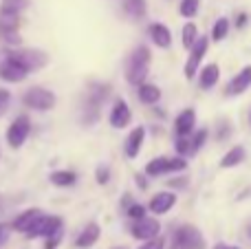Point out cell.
<instances>
[{
    "mask_svg": "<svg viewBox=\"0 0 251 249\" xmlns=\"http://www.w3.org/2000/svg\"><path fill=\"white\" fill-rule=\"evenodd\" d=\"M205 141H207V130L203 128V130H199L194 137H192V154L199 152V150L205 146Z\"/></svg>",
    "mask_w": 251,
    "mask_h": 249,
    "instance_id": "f546056e",
    "label": "cell"
},
{
    "mask_svg": "<svg viewBox=\"0 0 251 249\" xmlns=\"http://www.w3.org/2000/svg\"><path fill=\"white\" fill-rule=\"evenodd\" d=\"M31 0H2L0 2V16H9V18H18L26 7H29Z\"/></svg>",
    "mask_w": 251,
    "mask_h": 249,
    "instance_id": "603a6c76",
    "label": "cell"
},
{
    "mask_svg": "<svg viewBox=\"0 0 251 249\" xmlns=\"http://www.w3.org/2000/svg\"><path fill=\"white\" fill-rule=\"evenodd\" d=\"M163 247H165V241L161 236H156V238H152V241H143V245L139 249H163Z\"/></svg>",
    "mask_w": 251,
    "mask_h": 249,
    "instance_id": "836d02e7",
    "label": "cell"
},
{
    "mask_svg": "<svg viewBox=\"0 0 251 249\" xmlns=\"http://www.w3.org/2000/svg\"><path fill=\"white\" fill-rule=\"evenodd\" d=\"M159 232H161V223L156 219H150V216L134 221L132 227H130V234L137 241H152V238L159 236Z\"/></svg>",
    "mask_w": 251,
    "mask_h": 249,
    "instance_id": "8fae6325",
    "label": "cell"
},
{
    "mask_svg": "<svg viewBox=\"0 0 251 249\" xmlns=\"http://www.w3.org/2000/svg\"><path fill=\"white\" fill-rule=\"evenodd\" d=\"M100 225L97 223H88L86 227L79 232V236L75 238V247L77 249H88V247H93L97 241H100Z\"/></svg>",
    "mask_w": 251,
    "mask_h": 249,
    "instance_id": "ffe728a7",
    "label": "cell"
},
{
    "mask_svg": "<svg viewBox=\"0 0 251 249\" xmlns=\"http://www.w3.org/2000/svg\"><path fill=\"white\" fill-rule=\"evenodd\" d=\"M172 249H176V247H172Z\"/></svg>",
    "mask_w": 251,
    "mask_h": 249,
    "instance_id": "7bdbcfd3",
    "label": "cell"
},
{
    "mask_svg": "<svg viewBox=\"0 0 251 249\" xmlns=\"http://www.w3.org/2000/svg\"><path fill=\"white\" fill-rule=\"evenodd\" d=\"M176 152L181 154V157L192 154V139H190V137H178V139H176Z\"/></svg>",
    "mask_w": 251,
    "mask_h": 249,
    "instance_id": "f1b7e54d",
    "label": "cell"
},
{
    "mask_svg": "<svg viewBox=\"0 0 251 249\" xmlns=\"http://www.w3.org/2000/svg\"><path fill=\"white\" fill-rule=\"evenodd\" d=\"M7 55L25 64L29 71H40L49 64V55L44 51H38V49H11V51H7Z\"/></svg>",
    "mask_w": 251,
    "mask_h": 249,
    "instance_id": "5b68a950",
    "label": "cell"
},
{
    "mask_svg": "<svg viewBox=\"0 0 251 249\" xmlns=\"http://www.w3.org/2000/svg\"><path fill=\"white\" fill-rule=\"evenodd\" d=\"M113 249H128V247H113Z\"/></svg>",
    "mask_w": 251,
    "mask_h": 249,
    "instance_id": "ab89813d",
    "label": "cell"
},
{
    "mask_svg": "<svg viewBox=\"0 0 251 249\" xmlns=\"http://www.w3.org/2000/svg\"><path fill=\"white\" fill-rule=\"evenodd\" d=\"M251 86V66H245L240 73H236L231 77V82L227 84V97H236L243 95L245 91H249Z\"/></svg>",
    "mask_w": 251,
    "mask_h": 249,
    "instance_id": "9a60e30c",
    "label": "cell"
},
{
    "mask_svg": "<svg viewBox=\"0 0 251 249\" xmlns=\"http://www.w3.org/2000/svg\"><path fill=\"white\" fill-rule=\"evenodd\" d=\"M9 234H11V227H9V225H4V223H0V247L9 241Z\"/></svg>",
    "mask_w": 251,
    "mask_h": 249,
    "instance_id": "d590c367",
    "label": "cell"
},
{
    "mask_svg": "<svg viewBox=\"0 0 251 249\" xmlns=\"http://www.w3.org/2000/svg\"><path fill=\"white\" fill-rule=\"evenodd\" d=\"M148 35H150V40L159 49L172 47V31H170L165 25H161V22H152V25L148 26Z\"/></svg>",
    "mask_w": 251,
    "mask_h": 249,
    "instance_id": "2e32d148",
    "label": "cell"
},
{
    "mask_svg": "<svg viewBox=\"0 0 251 249\" xmlns=\"http://www.w3.org/2000/svg\"><path fill=\"white\" fill-rule=\"evenodd\" d=\"M249 236H251V229H249Z\"/></svg>",
    "mask_w": 251,
    "mask_h": 249,
    "instance_id": "60d3db41",
    "label": "cell"
},
{
    "mask_svg": "<svg viewBox=\"0 0 251 249\" xmlns=\"http://www.w3.org/2000/svg\"><path fill=\"white\" fill-rule=\"evenodd\" d=\"M9 101H11V95H9V91H7V88H0V117L7 113Z\"/></svg>",
    "mask_w": 251,
    "mask_h": 249,
    "instance_id": "1f68e13d",
    "label": "cell"
},
{
    "mask_svg": "<svg viewBox=\"0 0 251 249\" xmlns=\"http://www.w3.org/2000/svg\"><path fill=\"white\" fill-rule=\"evenodd\" d=\"M40 216H44V212H42V210H38V207H31V210H25L22 214H18V216H16V221H13L11 227L16 229V232L26 234V232H29V229L35 225V221H38Z\"/></svg>",
    "mask_w": 251,
    "mask_h": 249,
    "instance_id": "e0dca14e",
    "label": "cell"
},
{
    "mask_svg": "<svg viewBox=\"0 0 251 249\" xmlns=\"http://www.w3.org/2000/svg\"><path fill=\"white\" fill-rule=\"evenodd\" d=\"M218 79H221V66L218 64H205L203 69L199 71V86L203 88V91H209V88H214L218 84Z\"/></svg>",
    "mask_w": 251,
    "mask_h": 249,
    "instance_id": "ac0fdd59",
    "label": "cell"
},
{
    "mask_svg": "<svg viewBox=\"0 0 251 249\" xmlns=\"http://www.w3.org/2000/svg\"><path fill=\"white\" fill-rule=\"evenodd\" d=\"M247 25V13H240L238 20H236V26H245Z\"/></svg>",
    "mask_w": 251,
    "mask_h": 249,
    "instance_id": "8d00e7d4",
    "label": "cell"
},
{
    "mask_svg": "<svg viewBox=\"0 0 251 249\" xmlns=\"http://www.w3.org/2000/svg\"><path fill=\"white\" fill-rule=\"evenodd\" d=\"M110 126L113 128H126L130 126V122H132V113H130V106L126 104L124 100H115L113 108H110V117H108Z\"/></svg>",
    "mask_w": 251,
    "mask_h": 249,
    "instance_id": "7c38bea8",
    "label": "cell"
},
{
    "mask_svg": "<svg viewBox=\"0 0 251 249\" xmlns=\"http://www.w3.org/2000/svg\"><path fill=\"white\" fill-rule=\"evenodd\" d=\"M201 9V0H181L178 4V11H181L183 18H194Z\"/></svg>",
    "mask_w": 251,
    "mask_h": 249,
    "instance_id": "83f0119b",
    "label": "cell"
},
{
    "mask_svg": "<svg viewBox=\"0 0 251 249\" xmlns=\"http://www.w3.org/2000/svg\"><path fill=\"white\" fill-rule=\"evenodd\" d=\"M174 205H176V194L174 192H159V194H154V197L150 199L148 210H150L152 214L161 216V214H168Z\"/></svg>",
    "mask_w": 251,
    "mask_h": 249,
    "instance_id": "5bb4252c",
    "label": "cell"
},
{
    "mask_svg": "<svg viewBox=\"0 0 251 249\" xmlns=\"http://www.w3.org/2000/svg\"><path fill=\"white\" fill-rule=\"evenodd\" d=\"M199 38H201V35H199V29H196L194 22H187V25H183V29H181V42H183V47H185L187 51L194 47Z\"/></svg>",
    "mask_w": 251,
    "mask_h": 249,
    "instance_id": "484cf974",
    "label": "cell"
},
{
    "mask_svg": "<svg viewBox=\"0 0 251 249\" xmlns=\"http://www.w3.org/2000/svg\"><path fill=\"white\" fill-rule=\"evenodd\" d=\"M146 0H124V13L128 18H132V20H141V18H146Z\"/></svg>",
    "mask_w": 251,
    "mask_h": 249,
    "instance_id": "d4e9b609",
    "label": "cell"
},
{
    "mask_svg": "<svg viewBox=\"0 0 251 249\" xmlns=\"http://www.w3.org/2000/svg\"><path fill=\"white\" fill-rule=\"evenodd\" d=\"M137 95H139V101L141 104H148V106H152V104H156V101L161 100V88L156 86V84H139V91H137Z\"/></svg>",
    "mask_w": 251,
    "mask_h": 249,
    "instance_id": "7402d4cb",
    "label": "cell"
},
{
    "mask_svg": "<svg viewBox=\"0 0 251 249\" xmlns=\"http://www.w3.org/2000/svg\"><path fill=\"white\" fill-rule=\"evenodd\" d=\"M29 132H31L29 117H26V115H20V117L13 119L11 126L7 128V144L11 146V148H22V144L26 141Z\"/></svg>",
    "mask_w": 251,
    "mask_h": 249,
    "instance_id": "9c48e42d",
    "label": "cell"
},
{
    "mask_svg": "<svg viewBox=\"0 0 251 249\" xmlns=\"http://www.w3.org/2000/svg\"><path fill=\"white\" fill-rule=\"evenodd\" d=\"M126 214H128L132 221H139V219H143V216H146V207H143L141 203H132V205L128 207V212H126Z\"/></svg>",
    "mask_w": 251,
    "mask_h": 249,
    "instance_id": "4dcf8cb0",
    "label": "cell"
},
{
    "mask_svg": "<svg viewBox=\"0 0 251 249\" xmlns=\"http://www.w3.org/2000/svg\"><path fill=\"white\" fill-rule=\"evenodd\" d=\"M150 49L148 47H137L132 51V55L128 57V64H126V79H128L130 84H134V86H139V84L146 82L148 73H150Z\"/></svg>",
    "mask_w": 251,
    "mask_h": 249,
    "instance_id": "6da1fadb",
    "label": "cell"
},
{
    "mask_svg": "<svg viewBox=\"0 0 251 249\" xmlns=\"http://www.w3.org/2000/svg\"><path fill=\"white\" fill-rule=\"evenodd\" d=\"M174 247L176 249H205V238L194 225H181L174 232Z\"/></svg>",
    "mask_w": 251,
    "mask_h": 249,
    "instance_id": "8992f818",
    "label": "cell"
},
{
    "mask_svg": "<svg viewBox=\"0 0 251 249\" xmlns=\"http://www.w3.org/2000/svg\"><path fill=\"white\" fill-rule=\"evenodd\" d=\"M245 159H247V150H245L243 146H234V148L227 150V154L221 159V168L223 170H229V168L240 166Z\"/></svg>",
    "mask_w": 251,
    "mask_h": 249,
    "instance_id": "44dd1931",
    "label": "cell"
},
{
    "mask_svg": "<svg viewBox=\"0 0 251 249\" xmlns=\"http://www.w3.org/2000/svg\"><path fill=\"white\" fill-rule=\"evenodd\" d=\"M0 205H2V201H0Z\"/></svg>",
    "mask_w": 251,
    "mask_h": 249,
    "instance_id": "b9f144b4",
    "label": "cell"
},
{
    "mask_svg": "<svg viewBox=\"0 0 251 249\" xmlns=\"http://www.w3.org/2000/svg\"><path fill=\"white\" fill-rule=\"evenodd\" d=\"M196 126V110L194 108H185L178 113V117L174 119V132L176 137H190L194 132Z\"/></svg>",
    "mask_w": 251,
    "mask_h": 249,
    "instance_id": "4fadbf2b",
    "label": "cell"
},
{
    "mask_svg": "<svg viewBox=\"0 0 251 249\" xmlns=\"http://www.w3.org/2000/svg\"><path fill=\"white\" fill-rule=\"evenodd\" d=\"M214 249H240V247H236V245H227V243H218Z\"/></svg>",
    "mask_w": 251,
    "mask_h": 249,
    "instance_id": "f35d334b",
    "label": "cell"
},
{
    "mask_svg": "<svg viewBox=\"0 0 251 249\" xmlns=\"http://www.w3.org/2000/svg\"><path fill=\"white\" fill-rule=\"evenodd\" d=\"M51 183L57 185V188H71V185L77 183V174L73 170H55L51 172Z\"/></svg>",
    "mask_w": 251,
    "mask_h": 249,
    "instance_id": "cb8c5ba5",
    "label": "cell"
},
{
    "mask_svg": "<svg viewBox=\"0 0 251 249\" xmlns=\"http://www.w3.org/2000/svg\"><path fill=\"white\" fill-rule=\"evenodd\" d=\"M227 33H229V20L227 18H218L212 26V40L214 42H223L227 38Z\"/></svg>",
    "mask_w": 251,
    "mask_h": 249,
    "instance_id": "4316f807",
    "label": "cell"
},
{
    "mask_svg": "<svg viewBox=\"0 0 251 249\" xmlns=\"http://www.w3.org/2000/svg\"><path fill=\"white\" fill-rule=\"evenodd\" d=\"M62 232V219L60 216H40L35 225L26 232V238H49L53 234Z\"/></svg>",
    "mask_w": 251,
    "mask_h": 249,
    "instance_id": "ba28073f",
    "label": "cell"
},
{
    "mask_svg": "<svg viewBox=\"0 0 251 249\" xmlns=\"http://www.w3.org/2000/svg\"><path fill=\"white\" fill-rule=\"evenodd\" d=\"M60 241H62V232L53 234V236L47 238V245H44V249H55L57 245H60Z\"/></svg>",
    "mask_w": 251,
    "mask_h": 249,
    "instance_id": "e575fe53",
    "label": "cell"
},
{
    "mask_svg": "<svg viewBox=\"0 0 251 249\" xmlns=\"http://www.w3.org/2000/svg\"><path fill=\"white\" fill-rule=\"evenodd\" d=\"M137 185H139V188H141V190H146V188H148L146 179H143V176H141V174H137Z\"/></svg>",
    "mask_w": 251,
    "mask_h": 249,
    "instance_id": "74e56055",
    "label": "cell"
},
{
    "mask_svg": "<svg viewBox=\"0 0 251 249\" xmlns=\"http://www.w3.org/2000/svg\"><path fill=\"white\" fill-rule=\"evenodd\" d=\"M187 168L185 157H156L152 161H148L146 166V174L148 176H161V174H170V172H183Z\"/></svg>",
    "mask_w": 251,
    "mask_h": 249,
    "instance_id": "277c9868",
    "label": "cell"
},
{
    "mask_svg": "<svg viewBox=\"0 0 251 249\" xmlns=\"http://www.w3.org/2000/svg\"><path fill=\"white\" fill-rule=\"evenodd\" d=\"M29 73L31 71L26 69L25 64H20L18 60H13L11 55H7L2 62H0V79H4V82H9V84L22 82V79H26Z\"/></svg>",
    "mask_w": 251,
    "mask_h": 249,
    "instance_id": "30bf717a",
    "label": "cell"
},
{
    "mask_svg": "<svg viewBox=\"0 0 251 249\" xmlns=\"http://www.w3.org/2000/svg\"><path fill=\"white\" fill-rule=\"evenodd\" d=\"M22 104H25L26 108L38 110V113H47V110H51L53 106H55V95L42 86H33L22 95Z\"/></svg>",
    "mask_w": 251,
    "mask_h": 249,
    "instance_id": "3957f363",
    "label": "cell"
},
{
    "mask_svg": "<svg viewBox=\"0 0 251 249\" xmlns=\"http://www.w3.org/2000/svg\"><path fill=\"white\" fill-rule=\"evenodd\" d=\"M108 97V84H93L86 93V104H84V124L91 126L100 119V108L104 100Z\"/></svg>",
    "mask_w": 251,
    "mask_h": 249,
    "instance_id": "7a4b0ae2",
    "label": "cell"
},
{
    "mask_svg": "<svg viewBox=\"0 0 251 249\" xmlns=\"http://www.w3.org/2000/svg\"><path fill=\"white\" fill-rule=\"evenodd\" d=\"M95 176H97V183H100V185H106V183H108V179H110V170H108L106 166H100V168L95 170Z\"/></svg>",
    "mask_w": 251,
    "mask_h": 249,
    "instance_id": "d6a6232c",
    "label": "cell"
},
{
    "mask_svg": "<svg viewBox=\"0 0 251 249\" xmlns=\"http://www.w3.org/2000/svg\"><path fill=\"white\" fill-rule=\"evenodd\" d=\"M207 49H209V40L205 38V35H201V38L196 40L194 47L190 49V57H187L185 69H183V73H185L187 79H194L196 75H199L201 62H203V57L207 55Z\"/></svg>",
    "mask_w": 251,
    "mask_h": 249,
    "instance_id": "52a82bcc",
    "label": "cell"
},
{
    "mask_svg": "<svg viewBox=\"0 0 251 249\" xmlns=\"http://www.w3.org/2000/svg\"><path fill=\"white\" fill-rule=\"evenodd\" d=\"M143 139H146V128H143V126L134 128V130L128 135V139H126V146H124L126 157H128V159L139 157V152H141V146H143Z\"/></svg>",
    "mask_w": 251,
    "mask_h": 249,
    "instance_id": "d6986e66",
    "label": "cell"
}]
</instances>
